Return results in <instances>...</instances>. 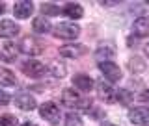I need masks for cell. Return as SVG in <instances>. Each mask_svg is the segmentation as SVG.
Masks as SVG:
<instances>
[{
    "instance_id": "19",
    "label": "cell",
    "mask_w": 149,
    "mask_h": 126,
    "mask_svg": "<svg viewBox=\"0 0 149 126\" xmlns=\"http://www.w3.org/2000/svg\"><path fill=\"white\" fill-rule=\"evenodd\" d=\"M17 83V78L9 69H4L0 67V85H15Z\"/></svg>"
},
{
    "instance_id": "20",
    "label": "cell",
    "mask_w": 149,
    "mask_h": 126,
    "mask_svg": "<svg viewBox=\"0 0 149 126\" xmlns=\"http://www.w3.org/2000/svg\"><path fill=\"white\" fill-rule=\"evenodd\" d=\"M132 98H134L132 93L127 91V89H119V91H118V95H116V100H118L119 104H125V106L130 104V102H132Z\"/></svg>"
},
{
    "instance_id": "18",
    "label": "cell",
    "mask_w": 149,
    "mask_h": 126,
    "mask_svg": "<svg viewBox=\"0 0 149 126\" xmlns=\"http://www.w3.org/2000/svg\"><path fill=\"white\" fill-rule=\"evenodd\" d=\"M34 32H37V34H47V32H50V21L47 17H36L34 19Z\"/></svg>"
},
{
    "instance_id": "24",
    "label": "cell",
    "mask_w": 149,
    "mask_h": 126,
    "mask_svg": "<svg viewBox=\"0 0 149 126\" xmlns=\"http://www.w3.org/2000/svg\"><path fill=\"white\" fill-rule=\"evenodd\" d=\"M0 126H17V119L13 115H0Z\"/></svg>"
},
{
    "instance_id": "1",
    "label": "cell",
    "mask_w": 149,
    "mask_h": 126,
    "mask_svg": "<svg viewBox=\"0 0 149 126\" xmlns=\"http://www.w3.org/2000/svg\"><path fill=\"white\" fill-rule=\"evenodd\" d=\"M54 35L60 39H77L80 35V26L74 22H60L54 28Z\"/></svg>"
},
{
    "instance_id": "4",
    "label": "cell",
    "mask_w": 149,
    "mask_h": 126,
    "mask_svg": "<svg viewBox=\"0 0 149 126\" xmlns=\"http://www.w3.org/2000/svg\"><path fill=\"white\" fill-rule=\"evenodd\" d=\"M99 69L104 74L106 82H119L121 80V69L114 61H102V63H99Z\"/></svg>"
},
{
    "instance_id": "17",
    "label": "cell",
    "mask_w": 149,
    "mask_h": 126,
    "mask_svg": "<svg viewBox=\"0 0 149 126\" xmlns=\"http://www.w3.org/2000/svg\"><path fill=\"white\" fill-rule=\"evenodd\" d=\"M17 58V46L13 43H6L0 50V59L2 61H15Z\"/></svg>"
},
{
    "instance_id": "13",
    "label": "cell",
    "mask_w": 149,
    "mask_h": 126,
    "mask_svg": "<svg viewBox=\"0 0 149 126\" xmlns=\"http://www.w3.org/2000/svg\"><path fill=\"white\" fill-rule=\"evenodd\" d=\"M73 85L77 87L78 91H91L93 80L88 76V74H74L73 76Z\"/></svg>"
},
{
    "instance_id": "28",
    "label": "cell",
    "mask_w": 149,
    "mask_h": 126,
    "mask_svg": "<svg viewBox=\"0 0 149 126\" xmlns=\"http://www.w3.org/2000/svg\"><path fill=\"white\" fill-rule=\"evenodd\" d=\"M143 50H146V54H147V58H149V43H147L146 46H143Z\"/></svg>"
},
{
    "instance_id": "6",
    "label": "cell",
    "mask_w": 149,
    "mask_h": 126,
    "mask_svg": "<svg viewBox=\"0 0 149 126\" xmlns=\"http://www.w3.org/2000/svg\"><path fill=\"white\" fill-rule=\"evenodd\" d=\"M129 119L132 124L149 126V108H132L129 111Z\"/></svg>"
},
{
    "instance_id": "27",
    "label": "cell",
    "mask_w": 149,
    "mask_h": 126,
    "mask_svg": "<svg viewBox=\"0 0 149 126\" xmlns=\"http://www.w3.org/2000/svg\"><path fill=\"white\" fill-rule=\"evenodd\" d=\"M138 100L140 102H149V89H146V91H142L138 95Z\"/></svg>"
},
{
    "instance_id": "29",
    "label": "cell",
    "mask_w": 149,
    "mask_h": 126,
    "mask_svg": "<svg viewBox=\"0 0 149 126\" xmlns=\"http://www.w3.org/2000/svg\"><path fill=\"white\" fill-rule=\"evenodd\" d=\"M4 9H6V6H4V4H0V13H4Z\"/></svg>"
},
{
    "instance_id": "7",
    "label": "cell",
    "mask_w": 149,
    "mask_h": 126,
    "mask_svg": "<svg viewBox=\"0 0 149 126\" xmlns=\"http://www.w3.org/2000/svg\"><path fill=\"white\" fill-rule=\"evenodd\" d=\"M97 89H99V96L106 102V104H112V102H116V95H118V91H116L108 82L101 80L99 83H97Z\"/></svg>"
},
{
    "instance_id": "9",
    "label": "cell",
    "mask_w": 149,
    "mask_h": 126,
    "mask_svg": "<svg viewBox=\"0 0 149 126\" xmlns=\"http://www.w3.org/2000/svg\"><path fill=\"white\" fill-rule=\"evenodd\" d=\"M116 56V48L112 43H102L99 48L95 50V58L99 59V63L102 61H110V58H114Z\"/></svg>"
},
{
    "instance_id": "30",
    "label": "cell",
    "mask_w": 149,
    "mask_h": 126,
    "mask_svg": "<svg viewBox=\"0 0 149 126\" xmlns=\"http://www.w3.org/2000/svg\"><path fill=\"white\" fill-rule=\"evenodd\" d=\"M22 126H37V124H34V123H24Z\"/></svg>"
},
{
    "instance_id": "10",
    "label": "cell",
    "mask_w": 149,
    "mask_h": 126,
    "mask_svg": "<svg viewBox=\"0 0 149 126\" xmlns=\"http://www.w3.org/2000/svg\"><path fill=\"white\" fill-rule=\"evenodd\" d=\"M132 32H134V35H138V37L149 35V17L147 15L138 17L136 21H134V24H132Z\"/></svg>"
},
{
    "instance_id": "3",
    "label": "cell",
    "mask_w": 149,
    "mask_h": 126,
    "mask_svg": "<svg viewBox=\"0 0 149 126\" xmlns=\"http://www.w3.org/2000/svg\"><path fill=\"white\" fill-rule=\"evenodd\" d=\"M39 113H41V117H43L45 120H49L50 124H58L60 123V117H62L60 108L54 104V102H45V104H41Z\"/></svg>"
},
{
    "instance_id": "8",
    "label": "cell",
    "mask_w": 149,
    "mask_h": 126,
    "mask_svg": "<svg viewBox=\"0 0 149 126\" xmlns=\"http://www.w3.org/2000/svg\"><path fill=\"white\" fill-rule=\"evenodd\" d=\"M88 52V48L84 45H65L60 48V54L63 56V58H80Z\"/></svg>"
},
{
    "instance_id": "5",
    "label": "cell",
    "mask_w": 149,
    "mask_h": 126,
    "mask_svg": "<svg viewBox=\"0 0 149 126\" xmlns=\"http://www.w3.org/2000/svg\"><path fill=\"white\" fill-rule=\"evenodd\" d=\"M22 72L26 76H32V78H39L47 72V67L41 61H36V59H30V61H24L22 63Z\"/></svg>"
},
{
    "instance_id": "21",
    "label": "cell",
    "mask_w": 149,
    "mask_h": 126,
    "mask_svg": "<svg viewBox=\"0 0 149 126\" xmlns=\"http://www.w3.org/2000/svg\"><path fill=\"white\" fill-rule=\"evenodd\" d=\"M129 69L132 72H142V71H146V63L142 61V58H130L129 59Z\"/></svg>"
},
{
    "instance_id": "22",
    "label": "cell",
    "mask_w": 149,
    "mask_h": 126,
    "mask_svg": "<svg viewBox=\"0 0 149 126\" xmlns=\"http://www.w3.org/2000/svg\"><path fill=\"white\" fill-rule=\"evenodd\" d=\"M41 13H43L45 17H54L60 13V8H56L54 4H43L41 6Z\"/></svg>"
},
{
    "instance_id": "2",
    "label": "cell",
    "mask_w": 149,
    "mask_h": 126,
    "mask_svg": "<svg viewBox=\"0 0 149 126\" xmlns=\"http://www.w3.org/2000/svg\"><path fill=\"white\" fill-rule=\"evenodd\" d=\"M19 50H21L22 54H28V56H39L43 52V43H41L39 39H36V37H22L21 45H19Z\"/></svg>"
},
{
    "instance_id": "25",
    "label": "cell",
    "mask_w": 149,
    "mask_h": 126,
    "mask_svg": "<svg viewBox=\"0 0 149 126\" xmlns=\"http://www.w3.org/2000/svg\"><path fill=\"white\" fill-rule=\"evenodd\" d=\"M50 72H52L56 78H63V74H65V67H63V65L54 63L52 67H50Z\"/></svg>"
},
{
    "instance_id": "23",
    "label": "cell",
    "mask_w": 149,
    "mask_h": 126,
    "mask_svg": "<svg viewBox=\"0 0 149 126\" xmlns=\"http://www.w3.org/2000/svg\"><path fill=\"white\" fill-rule=\"evenodd\" d=\"M65 126H84V123H82L80 115H77V113H69L67 117H65Z\"/></svg>"
},
{
    "instance_id": "14",
    "label": "cell",
    "mask_w": 149,
    "mask_h": 126,
    "mask_svg": "<svg viewBox=\"0 0 149 126\" xmlns=\"http://www.w3.org/2000/svg\"><path fill=\"white\" fill-rule=\"evenodd\" d=\"M15 104L21 109H24V111H32V109L36 108V98H34V96H30L28 93H21V95L15 96Z\"/></svg>"
},
{
    "instance_id": "16",
    "label": "cell",
    "mask_w": 149,
    "mask_h": 126,
    "mask_svg": "<svg viewBox=\"0 0 149 126\" xmlns=\"http://www.w3.org/2000/svg\"><path fill=\"white\" fill-rule=\"evenodd\" d=\"M63 15H67V17H71V19H80L84 15V9L80 4H74V2H69V4H65L63 6Z\"/></svg>"
},
{
    "instance_id": "31",
    "label": "cell",
    "mask_w": 149,
    "mask_h": 126,
    "mask_svg": "<svg viewBox=\"0 0 149 126\" xmlns=\"http://www.w3.org/2000/svg\"><path fill=\"white\" fill-rule=\"evenodd\" d=\"M101 126H116V124H112V123H102Z\"/></svg>"
},
{
    "instance_id": "12",
    "label": "cell",
    "mask_w": 149,
    "mask_h": 126,
    "mask_svg": "<svg viewBox=\"0 0 149 126\" xmlns=\"http://www.w3.org/2000/svg\"><path fill=\"white\" fill-rule=\"evenodd\" d=\"M19 24H15L13 21H0V37H6V39H9V37H15L19 34Z\"/></svg>"
},
{
    "instance_id": "11",
    "label": "cell",
    "mask_w": 149,
    "mask_h": 126,
    "mask_svg": "<svg viewBox=\"0 0 149 126\" xmlns=\"http://www.w3.org/2000/svg\"><path fill=\"white\" fill-rule=\"evenodd\" d=\"M32 11H34V4L28 2V0L17 2L15 6H13V13H15V17H19V19H28L32 15Z\"/></svg>"
},
{
    "instance_id": "15",
    "label": "cell",
    "mask_w": 149,
    "mask_h": 126,
    "mask_svg": "<svg viewBox=\"0 0 149 126\" xmlns=\"http://www.w3.org/2000/svg\"><path fill=\"white\" fill-rule=\"evenodd\" d=\"M62 102H63V106H67V108H77L78 102H80V95H78L77 91H73V89H63Z\"/></svg>"
},
{
    "instance_id": "26",
    "label": "cell",
    "mask_w": 149,
    "mask_h": 126,
    "mask_svg": "<svg viewBox=\"0 0 149 126\" xmlns=\"http://www.w3.org/2000/svg\"><path fill=\"white\" fill-rule=\"evenodd\" d=\"M8 102H9L8 93H6V91H0V106H6Z\"/></svg>"
}]
</instances>
